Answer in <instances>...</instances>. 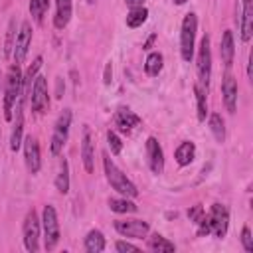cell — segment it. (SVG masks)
<instances>
[{"instance_id": "1", "label": "cell", "mask_w": 253, "mask_h": 253, "mask_svg": "<svg viewBox=\"0 0 253 253\" xmlns=\"http://www.w3.org/2000/svg\"><path fill=\"white\" fill-rule=\"evenodd\" d=\"M24 97V87H22V71L18 63H12L6 75V87H4V99H2V111L4 119L12 121L14 119V105L18 99Z\"/></svg>"}, {"instance_id": "2", "label": "cell", "mask_w": 253, "mask_h": 253, "mask_svg": "<svg viewBox=\"0 0 253 253\" xmlns=\"http://www.w3.org/2000/svg\"><path fill=\"white\" fill-rule=\"evenodd\" d=\"M103 168H105V176H107V182L111 184L113 190H117L121 196L125 198H136L138 196V190L136 186L132 184L130 178H126V174H123L119 170V166L111 160V156L107 152H103Z\"/></svg>"}, {"instance_id": "3", "label": "cell", "mask_w": 253, "mask_h": 253, "mask_svg": "<svg viewBox=\"0 0 253 253\" xmlns=\"http://www.w3.org/2000/svg\"><path fill=\"white\" fill-rule=\"evenodd\" d=\"M196 30H198V16L194 12L186 14L180 28V55L184 61L194 57V43H196Z\"/></svg>"}, {"instance_id": "4", "label": "cell", "mask_w": 253, "mask_h": 253, "mask_svg": "<svg viewBox=\"0 0 253 253\" xmlns=\"http://www.w3.org/2000/svg\"><path fill=\"white\" fill-rule=\"evenodd\" d=\"M42 227H43V247L47 251H51L59 237H61V231H59V221H57V211L53 206H43V211H42Z\"/></svg>"}, {"instance_id": "5", "label": "cell", "mask_w": 253, "mask_h": 253, "mask_svg": "<svg viewBox=\"0 0 253 253\" xmlns=\"http://www.w3.org/2000/svg\"><path fill=\"white\" fill-rule=\"evenodd\" d=\"M196 69H198V81H200V87H204V89L208 91L210 77H211V47H210V36H208V34L200 40V49H198V63H196Z\"/></svg>"}, {"instance_id": "6", "label": "cell", "mask_w": 253, "mask_h": 253, "mask_svg": "<svg viewBox=\"0 0 253 253\" xmlns=\"http://www.w3.org/2000/svg\"><path fill=\"white\" fill-rule=\"evenodd\" d=\"M69 126H71V109H63L61 115L57 117L55 121V126H53V134H51V144H49V150L53 156H57L65 142H67V136H69Z\"/></svg>"}, {"instance_id": "7", "label": "cell", "mask_w": 253, "mask_h": 253, "mask_svg": "<svg viewBox=\"0 0 253 253\" xmlns=\"http://www.w3.org/2000/svg\"><path fill=\"white\" fill-rule=\"evenodd\" d=\"M40 227H42V223H40V219H38L36 210L32 208V210L26 213L24 225H22V231H24V245H26V249L32 251V253L40 251Z\"/></svg>"}, {"instance_id": "8", "label": "cell", "mask_w": 253, "mask_h": 253, "mask_svg": "<svg viewBox=\"0 0 253 253\" xmlns=\"http://www.w3.org/2000/svg\"><path fill=\"white\" fill-rule=\"evenodd\" d=\"M49 105V95H47V79L45 77H36L32 91H30V107L34 113H43Z\"/></svg>"}, {"instance_id": "9", "label": "cell", "mask_w": 253, "mask_h": 253, "mask_svg": "<svg viewBox=\"0 0 253 253\" xmlns=\"http://www.w3.org/2000/svg\"><path fill=\"white\" fill-rule=\"evenodd\" d=\"M208 221H210V229L215 237H225L227 233V225H229V213L227 208L221 204H213L210 213H208Z\"/></svg>"}, {"instance_id": "10", "label": "cell", "mask_w": 253, "mask_h": 253, "mask_svg": "<svg viewBox=\"0 0 253 253\" xmlns=\"http://www.w3.org/2000/svg\"><path fill=\"white\" fill-rule=\"evenodd\" d=\"M32 43V24L30 22H22L20 26V32L16 34V42H14V47H12V57H14V63H22L28 55V47Z\"/></svg>"}, {"instance_id": "11", "label": "cell", "mask_w": 253, "mask_h": 253, "mask_svg": "<svg viewBox=\"0 0 253 253\" xmlns=\"http://www.w3.org/2000/svg\"><path fill=\"white\" fill-rule=\"evenodd\" d=\"M115 229L125 235V237H134V239H142L148 235L150 225L144 219H117L115 221Z\"/></svg>"}, {"instance_id": "12", "label": "cell", "mask_w": 253, "mask_h": 253, "mask_svg": "<svg viewBox=\"0 0 253 253\" xmlns=\"http://www.w3.org/2000/svg\"><path fill=\"white\" fill-rule=\"evenodd\" d=\"M146 158H148V168L152 170V174H162V170H164V150H162L160 142L154 136L146 138Z\"/></svg>"}, {"instance_id": "13", "label": "cell", "mask_w": 253, "mask_h": 253, "mask_svg": "<svg viewBox=\"0 0 253 253\" xmlns=\"http://www.w3.org/2000/svg\"><path fill=\"white\" fill-rule=\"evenodd\" d=\"M24 158L30 174H38L42 168V156H40V144L34 136H26L24 140Z\"/></svg>"}, {"instance_id": "14", "label": "cell", "mask_w": 253, "mask_h": 253, "mask_svg": "<svg viewBox=\"0 0 253 253\" xmlns=\"http://www.w3.org/2000/svg\"><path fill=\"white\" fill-rule=\"evenodd\" d=\"M24 99L26 97H20L18 103L14 105V111H16V119H14V128H12V134H10V150L18 152L20 144H22V134H24Z\"/></svg>"}, {"instance_id": "15", "label": "cell", "mask_w": 253, "mask_h": 253, "mask_svg": "<svg viewBox=\"0 0 253 253\" xmlns=\"http://www.w3.org/2000/svg\"><path fill=\"white\" fill-rule=\"evenodd\" d=\"M221 95H223V103H225V109L233 115L237 111V81L231 73H225L223 75V81H221Z\"/></svg>"}, {"instance_id": "16", "label": "cell", "mask_w": 253, "mask_h": 253, "mask_svg": "<svg viewBox=\"0 0 253 253\" xmlns=\"http://www.w3.org/2000/svg\"><path fill=\"white\" fill-rule=\"evenodd\" d=\"M81 160L85 166V172H93L95 170V144H93V136H91V128L85 126L83 128V138H81Z\"/></svg>"}, {"instance_id": "17", "label": "cell", "mask_w": 253, "mask_h": 253, "mask_svg": "<svg viewBox=\"0 0 253 253\" xmlns=\"http://www.w3.org/2000/svg\"><path fill=\"white\" fill-rule=\"evenodd\" d=\"M115 125L119 126V130L130 132L134 126L140 125V117H138L136 113H132L130 109H126V107H121V109L117 111V115H115Z\"/></svg>"}, {"instance_id": "18", "label": "cell", "mask_w": 253, "mask_h": 253, "mask_svg": "<svg viewBox=\"0 0 253 253\" xmlns=\"http://www.w3.org/2000/svg\"><path fill=\"white\" fill-rule=\"evenodd\" d=\"M253 34V0H241V40L249 42Z\"/></svg>"}, {"instance_id": "19", "label": "cell", "mask_w": 253, "mask_h": 253, "mask_svg": "<svg viewBox=\"0 0 253 253\" xmlns=\"http://www.w3.org/2000/svg\"><path fill=\"white\" fill-rule=\"evenodd\" d=\"M73 14V0H55V16H53V26L57 30H63Z\"/></svg>"}, {"instance_id": "20", "label": "cell", "mask_w": 253, "mask_h": 253, "mask_svg": "<svg viewBox=\"0 0 253 253\" xmlns=\"http://www.w3.org/2000/svg\"><path fill=\"white\" fill-rule=\"evenodd\" d=\"M174 158L178 162V166H190L196 158V144L192 140H184L180 142V146L174 152Z\"/></svg>"}, {"instance_id": "21", "label": "cell", "mask_w": 253, "mask_h": 253, "mask_svg": "<svg viewBox=\"0 0 253 253\" xmlns=\"http://www.w3.org/2000/svg\"><path fill=\"white\" fill-rule=\"evenodd\" d=\"M219 53H221V61L225 63V67H231L233 55H235V45H233V34H231V30H225L223 32Z\"/></svg>"}, {"instance_id": "22", "label": "cell", "mask_w": 253, "mask_h": 253, "mask_svg": "<svg viewBox=\"0 0 253 253\" xmlns=\"http://www.w3.org/2000/svg\"><path fill=\"white\" fill-rule=\"evenodd\" d=\"M42 63H43V59H42V55H38V57L34 59V63L28 67V71H26V73H22V87H24V97H30V91H32V85H34V79L38 77V71H40Z\"/></svg>"}, {"instance_id": "23", "label": "cell", "mask_w": 253, "mask_h": 253, "mask_svg": "<svg viewBox=\"0 0 253 253\" xmlns=\"http://www.w3.org/2000/svg\"><path fill=\"white\" fill-rule=\"evenodd\" d=\"M105 249V237L99 229H91L85 237V251L89 253H101Z\"/></svg>"}, {"instance_id": "24", "label": "cell", "mask_w": 253, "mask_h": 253, "mask_svg": "<svg viewBox=\"0 0 253 253\" xmlns=\"http://www.w3.org/2000/svg\"><path fill=\"white\" fill-rule=\"evenodd\" d=\"M162 65H164L162 53L152 51V53H148V57H146V61H144V71H146V75L156 77V75L162 71Z\"/></svg>"}, {"instance_id": "25", "label": "cell", "mask_w": 253, "mask_h": 253, "mask_svg": "<svg viewBox=\"0 0 253 253\" xmlns=\"http://www.w3.org/2000/svg\"><path fill=\"white\" fill-rule=\"evenodd\" d=\"M146 245H148L150 251H156V253H162V251H174V249H176L174 243L168 241L166 237H162L160 233H152V235L148 237Z\"/></svg>"}, {"instance_id": "26", "label": "cell", "mask_w": 253, "mask_h": 253, "mask_svg": "<svg viewBox=\"0 0 253 253\" xmlns=\"http://www.w3.org/2000/svg\"><path fill=\"white\" fill-rule=\"evenodd\" d=\"M109 208L113 210V211H117V213H134L138 208H136V204L134 202H130L128 198H111L109 200Z\"/></svg>"}, {"instance_id": "27", "label": "cell", "mask_w": 253, "mask_h": 253, "mask_svg": "<svg viewBox=\"0 0 253 253\" xmlns=\"http://www.w3.org/2000/svg\"><path fill=\"white\" fill-rule=\"evenodd\" d=\"M148 18V10L144 6H136L130 8V12L126 14V26L128 28H140Z\"/></svg>"}, {"instance_id": "28", "label": "cell", "mask_w": 253, "mask_h": 253, "mask_svg": "<svg viewBox=\"0 0 253 253\" xmlns=\"http://www.w3.org/2000/svg\"><path fill=\"white\" fill-rule=\"evenodd\" d=\"M55 188L57 192L61 194H67L69 192V162L63 158L61 160V166H59V172L55 176Z\"/></svg>"}, {"instance_id": "29", "label": "cell", "mask_w": 253, "mask_h": 253, "mask_svg": "<svg viewBox=\"0 0 253 253\" xmlns=\"http://www.w3.org/2000/svg\"><path fill=\"white\" fill-rule=\"evenodd\" d=\"M210 130L213 134V138L217 142H223L225 140V125H223V119L219 113H211L210 115Z\"/></svg>"}, {"instance_id": "30", "label": "cell", "mask_w": 253, "mask_h": 253, "mask_svg": "<svg viewBox=\"0 0 253 253\" xmlns=\"http://www.w3.org/2000/svg\"><path fill=\"white\" fill-rule=\"evenodd\" d=\"M194 93H196V101H198V121H206L208 117V91L200 85L194 87Z\"/></svg>"}, {"instance_id": "31", "label": "cell", "mask_w": 253, "mask_h": 253, "mask_svg": "<svg viewBox=\"0 0 253 253\" xmlns=\"http://www.w3.org/2000/svg\"><path fill=\"white\" fill-rule=\"evenodd\" d=\"M47 8H49V0H30V14L38 24L43 20Z\"/></svg>"}, {"instance_id": "32", "label": "cell", "mask_w": 253, "mask_h": 253, "mask_svg": "<svg viewBox=\"0 0 253 253\" xmlns=\"http://www.w3.org/2000/svg\"><path fill=\"white\" fill-rule=\"evenodd\" d=\"M14 42H16V20L12 18V20L8 22V30H6V42H4V55H6V57H10V55H12Z\"/></svg>"}, {"instance_id": "33", "label": "cell", "mask_w": 253, "mask_h": 253, "mask_svg": "<svg viewBox=\"0 0 253 253\" xmlns=\"http://www.w3.org/2000/svg\"><path fill=\"white\" fill-rule=\"evenodd\" d=\"M107 142H109V148H111V154H121V150H123V140L119 138V134L115 132V130H109L107 132Z\"/></svg>"}, {"instance_id": "34", "label": "cell", "mask_w": 253, "mask_h": 253, "mask_svg": "<svg viewBox=\"0 0 253 253\" xmlns=\"http://www.w3.org/2000/svg\"><path fill=\"white\" fill-rule=\"evenodd\" d=\"M241 245L247 253H253V237H251V229L247 225L241 229Z\"/></svg>"}, {"instance_id": "35", "label": "cell", "mask_w": 253, "mask_h": 253, "mask_svg": "<svg viewBox=\"0 0 253 253\" xmlns=\"http://www.w3.org/2000/svg\"><path fill=\"white\" fill-rule=\"evenodd\" d=\"M204 215H206V211H204V208H202L200 204H196V206H192V208L188 210V217H190L192 223H198Z\"/></svg>"}, {"instance_id": "36", "label": "cell", "mask_w": 253, "mask_h": 253, "mask_svg": "<svg viewBox=\"0 0 253 253\" xmlns=\"http://www.w3.org/2000/svg\"><path fill=\"white\" fill-rule=\"evenodd\" d=\"M196 225H198V235H208V233H211V229H210V221H208V215H204Z\"/></svg>"}, {"instance_id": "37", "label": "cell", "mask_w": 253, "mask_h": 253, "mask_svg": "<svg viewBox=\"0 0 253 253\" xmlns=\"http://www.w3.org/2000/svg\"><path fill=\"white\" fill-rule=\"evenodd\" d=\"M115 249L121 251V253H126V251H138V247L132 245V243H128V241H117V243H115Z\"/></svg>"}, {"instance_id": "38", "label": "cell", "mask_w": 253, "mask_h": 253, "mask_svg": "<svg viewBox=\"0 0 253 253\" xmlns=\"http://www.w3.org/2000/svg\"><path fill=\"white\" fill-rule=\"evenodd\" d=\"M111 77H113V67H111V63H107V65H105V77H103V83H105V85H111Z\"/></svg>"}, {"instance_id": "39", "label": "cell", "mask_w": 253, "mask_h": 253, "mask_svg": "<svg viewBox=\"0 0 253 253\" xmlns=\"http://www.w3.org/2000/svg\"><path fill=\"white\" fill-rule=\"evenodd\" d=\"M154 40H156V34H152V36H150V38H148V40H146V43H144V45H142V49H150V45H152V43H154Z\"/></svg>"}, {"instance_id": "40", "label": "cell", "mask_w": 253, "mask_h": 253, "mask_svg": "<svg viewBox=\"0 0 253 253\" xmlns=\"http://www.w3.org/2000/svg\"><path fill=\"white\" fill-rule=\"evenodd\" d=\"M125 2H126L130 8H136V6H142V2H144V0H125Z\"/></svg>"}, {"instance_id": "41", "label": "cell", "mask_w": 253, "mask_h": 253, "mask_svg": "<svg viewBox=\"0 0 253 253\" xmlns=\"http://www.w3.org/2000/svg\"><path fill=\"white\" fill-rule=\"evenodd\" d=\"M172 2H174V4H178V6H182V4H186L188 0H172Z\"/></svg>"}, {"instance_id": "42", "label": "cell", "mask_w": 253, "mask_h": 253, "mask_svg": "<svg viewBox=\"0 0 253 253\" xmlns=\"http://www.w3.org/2000/svg\"><path fill=\"white\" fill-rule=\"evenodd\" d=\"M87 2H89V4H95V2H97V0H87Z\"/></svg>"}]
</instances>
